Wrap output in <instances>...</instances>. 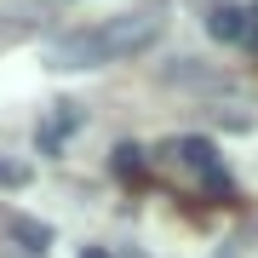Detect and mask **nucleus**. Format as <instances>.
Segmentation results:
<instances>
[{"label":"nucleus","instance_id":"20e7f679","mask_svg":"<svg viewBox=\"0 0 258 258\" xmlns=\"http://www.w3.org/2000/svg\"><path fill=\"white\" fill-rule=\"evenodd\" d=\"M6 235L18 241L23 252H46V247H52V224H40V218H23V212H12V218H6Z\"/></svg>","mask_w":258,"mask_h":258},{"label":"nucleus","instance_id":"0eeeda50","mask_svg":"<svg viewBox=\"0 0 258 258\" xmlns=\"http://www.w3.org/2000/svg\"><path fill=\"white\" fill-rule=\"evenodd\" d=\"M23 184H29V166H18V161L0 155V189H23Z\"/></svg>","mask_w":258,"mask_h":258},{"label":"nucleus","instance_id":"423d86ee","mask_svg":"<svg viewBox=\"0 0 258 258\" xmlns=\"http://www.w3.org/2000/svg\"><path fill=\"white\" fill-rule=\"evenodd\" d=\"M109 166H115L120 178H126V172H138V166H144V149H138V144H115V161H109Z\"/></svg>","mask_w":258,"mask_h":258},{"label":"nucleus","instance_id":"7ed1b4c3","mask_svg":"<svg viewBox=\"0 0 258 258\" xmlns=\"http://www.w3.org/2000/svg\"><path fill=\"white\" fill-rule=\"evenodd\" d=\"M247 6H230V0H224V6H212V18H207V35L212 40H247Z\"/></svg>","mask_w":258,"mask_h":258},{"label":"nucleus","instance_id":"1a4fd4ad","mask_svg":"<svg viewBox=\"0 0 258 258\" xmlns=\"http://www.w3.org/2000/svg\"><path fill=\"white\" fill-rule=\"evenodd\" d=\"M81 258H109V252H103V247H86V252H81Z\"/></svg>","mask_w":258,"mask_h":258},{"label":"nucleus","instance_id":"39448f33","mask_svg":"<svg viewBox=\"0 0 258 258\" xmlns=\"http://www.w3.org/2000/svg\"><path fill=\"white\" fill-rule=\"evenodd\" d=\"M178 161L195 166V172H218V149H212V138H178Z\"/></svg>","mask_w":258,"mask_h":258},{"label":"nucleus","instance_id":"6e6552de","mask_svg":"<svg viewBox=\"0 0 258 258\" xmlns=\"http://www.w3.org/2000/svg\"><path fill=\"white\" fill-rule=\"evenodd\" d=\"M201 189H207V201H224V195H230V172H224V166H218V172H207Z\"/></svg>","mask_w":258,"mask_h":258},{"label":"nucleus","instance_id":"f03ea898","mask_svg":"<svg viewBox=\"0 0 258 258\" xmlns=\"http://www.w3.org/2000/svg\"><path fill=\"white\" fill-rule=\"evenodd\" d=\"M81 120H86V115H81V103H57V109L40 120V132H35L40 155H57V149H63V138H69L75 126H81Z\"/></svg>","mask_w":258,"mask_h":258},{"label":"nucleus","instance_id":"f257e3e1","mask_svg":"<svg viewBox=\"0 0 258 258\" xmlns=\"http://www.w3.org/2000/svg\"><path fill=\"white\" fill-rule=\"evenodd\" d=\"M161 23H166L161 6H144L98 29H81V35L57 40V69H103V63H120V57H138L161 40Z\"/></svg>","mask_w":258,"mask_h":258}]
</instances>
